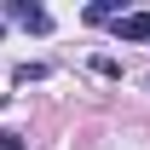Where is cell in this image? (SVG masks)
<instances>
[{"label": "cell", "instance_id": "cell-1", "mask_svg": "<svg viewBox=\"0 0 150 150\" xmlns=\"http://www.w3.org/2000/svg\"><path fill=\"white\" fill-rule=\"evenodd\" d=\"M6 18L23 23L29 35H46V29H52V12H46V6H23V0H12V6H6Z\"/></svg>", "mask_w": 150, "mask_h": 150}, {"label": "cell", "instance_id": "cell-3", "mask_svg": "<svg viewBox=\"0 0 150 150\" xmlns=\"http://www.w3.org/2000/svg\"><path fill=\"white\" fill-rule=\"evenodd\" d=\"M12 81H18V87H29V81H46V64H18V69H12Z\"/></svg>", "mask_w": 150, "mask_h": 150}, {"label": "cell", "instance_id": "cell-6", "mask_svg": "<svg viewBox=\"0 0 150 150\" xmlns=\"http://www.w3.org/2000/svg\"><path fill=\"white\" fill-rule=\"evenodd\" d=\"M93 69H98V75H110V81H121V64H115V58H93Z\"/></svg>", "mask_w": 150, "mask_h": 150}, {"label": "cell", "instance_id": "cell-2", "mask_svg": "<svg viewBox=\"0 0 150 150\" xmlns=\"http://www.w3.org/2000/svg\"><path fill=\"white\" fill-rule=\"evenodd\" d=\"M115 35L121 40H150V12H121L115 18Z\"/></svg>", "mask_w": 150, "mask_h": 150}, {"label": "cell", "instance_id": "cell-4", "mask_svg": "<svg viewBox=\"0 0 150 150\" xmlns=\"http://www.w3.org/2000/svg\"><path fill=\"white\" fill-rule=\"evenodd\" d=\"M110 18H121V12H115V0H98V6H87V23H110Z\"/></svg>", "mask_w": 150, "mask_h": 150}, {"label": "cell", "instance_id": "cell-5", "mask_svg": "<svg viewBox=\"0 0 150 150\" xmlns=\"http://www.w3.org/2000/svg\"><path fill=\"white\" fill-rule=\"evenodd\" d=\"M0 150H29V139H23V133H12V127H0Z\"/></svg>", "mask_w": 150, "mask_h": 150}]
</instances>
